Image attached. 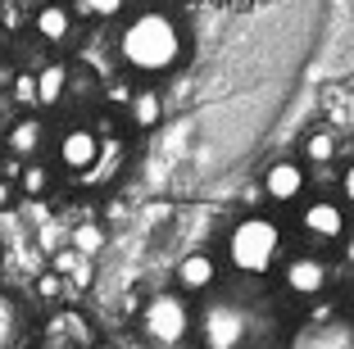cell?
I'll return each instance as SVG.
<instances>
[{
	"instance_id": "6da1fadb",
	"label": "cell",
	"mask_w": 354,
	"mask_h": 349,
	"mask_svg": "<svg viewBox=\"0 0 354 349\" xmlns=\"http://www.w3.org/2000/svg\"><path fill=\"white\" fill-rule=\"evenodd\" d=\"M187 55V32L173 14L164 10H141L123 23L118 32V59L123 68L141 73V77H164L182 64Z\"/></svg>"
},
{
	"instance_id": "5b68a950",
	"label": "cell",
	"mask_w": 354,
	"mask_h": 349,
	"mask_svg": "<svg viewBox=\"0 0 354 349\" xmlns=\"http://www.w3.org/2000/svg\"><path fill=\"white\" fill-rule=\"evenodd\" d=\"M327 286H332V263L323 254H295L281 263V290L291 299H323Z\"/></svg>"
},
{
	"instance_id": "7a4b0ae2",
	"label": "cell",
	"mask_w": 354,
	"mask_h": 349,
	"mask_svg": "<svg viewBox=\"0 0 354 349\" xmlns=\"http://www.w3.org/2000/svg\"><path fill=\"white\" fill-rule=\"evenodd\" d=\"M281 258V223H272L268 214H245L232 223L227 232V263L245 277H263L272 272V263Z\"/></svg>"
},
{
	"instance_id": "7402d4cb",
	"label": "cell",
	"mask_w": 354,
	"mask_h": 349,
	"mask_svg": "<svg viewBox=\"0 0 354 349\" xmlns=\"http://www.w3.org/2000/svg\"><path fill=\"white\" fill-rule=\"evenodd\" d=\"M104 95H109L114 104H123V109H127V100H132V86H127V82H109V91H104Z\"/></svg>"
},
{
	"instance_id": "2e32d148",
	"label": "cell",
	"mask_w": 354,
	"mask_h": 349,
	"mask_svg": "<svg viewBox=\"0 0 354 349\" xmlns=\"http://www.w3.org/2000/svg\"><path fill=\"white\" fill-rule=\"evenodd\" d=\"M50 168L46 164H37V159H32V164H23V173H19V200H41V196H50Z\"/></svg>"
},
{
	"instance_id": "3957f363",
	"label": "cell",
	"mask_w": 354,
	"mask_h": 349,
	"mask_svg": "<svg viewBox=\"0 0 354 349\" xmlns=\"http://www.w3.org/2000/svg\"><path fill=\"white\" fill-rule=\"evenodd\" d=\"M191 331H196V313H191V304L177 290H159V295L146 299V308H141V336L155 349L187 345Z\"/></svg>"
},
{
	"instance_id": "484cf974",
	"label": "cell",
	"mask_w": 354,
	"mask_h": 349,
	"mask_svg": "<svg viewBox=\"0 0 354 349\" xmlns=\"http://www.w3.org/2000/svg\"><path fill=\"white\" fill-rule=\"evenodd\" d=\"M10 82H14V68H10V64H0V91H10Z\"/></svg>"
},
{
	"instance_id": "8992f818",
	"label": "cell",
	"mask_w": 354,
	"mask_h": 349,
	"mask_svg": "<svg viewBox=\"0 0 354 349\" xmlns=\"http://www.w3.org/2000/svg\"><path fill=\"white\" fill-rule=\"evenodd\" d=\"M263 200L268 205H300L304 191H309V168L300 159H272L263 168V182H259Z\"/></svg>"
},
{
	"instance_id": "52a82bcc",
	"label": "cell",
	"mask_w": 354,
	"mask_h": 349,
	"mask_svg": "<svg viewBox=\"0 0 354 349\" xmlns=\"http://www.w3.org/2000/svg\"><path fill=\"white\" fill-rule=\"evenodd\" d=\"M345 227H350V218H345L341 200L318 196V200H309V205H300V232L309 240H318V245H327V240H345Z\"/></svg>"
},
{
	"instance_id": "e0dca14e",
	"label": "cell",
	"mask_w": 354,
	"mask_h": 349,
	"mask_svg": "<svg viewBox=\"0 0 354 349\" xmlns=\"http://www.w3.org/2000/svg\"><path fill=\"white\" fill-rule=\"evenodd\" d=\"M68 10H73V19H118L127 5L123 0H77Z\"/></svg>"
},
{
	"instance_id": "7c38bea8",
	"label": "cell",
	"mask_w": 354,
	"mask_h": 349,
	"mask_svg": "<svg viewBox=\"0 0 354 349\" xmlns=\"http://www.w3.org/2000/svg\"><path fill=\"white\" fill-rule=\"evenodd\" d=\"M73 10L68 5H41V10H32V32L41 37L46 46H64L73 37Z\"/></svg>"
},
{
	"instance_id": "8fae6325",
	"label": "cell",
	"mask_w": 354,
	"mask_h": 349,
	"mask_svg": "<svg viewBox=\"0 0 354 349\" xmlns=\"http://www.w3.org/2000/svg\"><path fill=\"white\" fill-rule=\"evenodd\" d=\"M41 141H46V123L37 118V113L14 118V127L5 132V154H10V159H19V164H32V154L41 150Z\"/></svg>"
},
{
	"instance_id": "5bb4252c",
	"label": "cell",
	"mask_w": 354,
	"mask_h": 349,
	"mask_svg": "<svg viewBox=\"0 0 354 349\" xmlns=\"http://www.w3.org/2000/svg\"><path fill=\"white\" fill-rule=\"evenodd\" d=\"M127 118H132L136 132H150V127L164 118V91H155V86H132V100H127Z\"/></svg>"
},
{
	"instance_id": "30bf717a",
	"label": "cell",
	"mask_w": 354,
	"mask_h": 349,
	"mask_svg": "<svg viewBox=\"0 0 354 349\" xmlns=\"http://www.w3.org/2000/svg\"><path fill=\"white\" fill-rule=\"evenodd\" d=\"M286 349H354V322H345V318L304 322Z\"/></svg>"
},
{
	"instance_id": "4316f807",
	"label": "cell",
	"mask_w": 354,
	"mask_h": 349,
	"mask_svg": "<svg viewBox=\"0 0 354 349\" xmlns=\"http://www.w3.org/2000/svg\"><path fill=\"white\" fill-rule=\"evenodd\" d=\"M0 159H5V150H0Z\"/></svg>"
},
{
	"instance_id": "4fadbf2b",
	"label": "cell",
	"mask_w": 354,
	"mask_h": 349,
	"mask_svg": "<svg viewBox=\"0 0 354 349\" xmlns=\"http://www.w3.org/2000/svg\"><path fill=\"white\" fill-rule=\"evenodd\" d=\"M37 77V109H55V104L68 95V82H73V68L68 64H46Z\"/></svg>"
},
{
	"instance_id": "d6986e66",
	"label": "cell",
	"mask_w": 354,
	"mask_h": 349,
	"mask_svg": "<svg viewBox=\"0 0 354 349\" xmlns=\"http://www.w3.org/2000/svg\"><path fill=\"white\" fill-rule=\"evenodd\" d=\"M10 95L23 104V109H37V77H32V73H14Z\"/></svg>"
},
{
	"instance_id": "277c9868",
	"label": "cell",
	"mask_w": 354,
	"mask_h": 349,
	"mask_svg": "<svg viewBox=\"0 0 354 349\" xmlns=\"http://www.w3.org/2000/svg\"><path fill=\"white\" fill-rule=\"evenodd\" d=\"M196 331H200V349H245L254 336V322L241 299H209Z\"/></svg>"
},
{
	"instance_id": "ac0fdd59",
	"label": "cell",
	"mask_w": 354,
	"mask_h": 349,
	"mask_svg": "<svg viewBox=\"0 0 354 349\" xmlns=\"http://www.w3.org/2000/svg\"><path fill=\"white\" fill-rule=\"evenodd\" d=\"M100 245H104V227H100V223H82V227L73 232V245H68V249L86 258V254H95Z\"/></svg>"
},
{
	"instance_id": "cb8c5ba5",
	"label": "cell",
	"mask_w": 354,
	"mask_h": 349,
	"mask_svg": "<svg viewBox=\"0 0 354 349\" xmlns=\"http://www.w3.org/2000/svg\"><path fill=\"white\" fill-rule=\"evenodd\" d=\"M23 23H28L23 5H5V28H23Z\"/></svg>"
},
{
	"instance_id": "9a60e30c",
	"label": "cell",
	"mask_w": 354,
	"mask_h": 349,
	"mask_svg": "<svg viewBox=\"0 0 354 349\" xmlns=\"http://www.w3.org/2000/svg\"><path fill=\"white\" fill-rule=\"evenodd\" d=\"M300 154L309 159V164H332L336 154H341V136H336L332 127H313V132H304ZM304 159H300V164H304Z\"/></svg>"
},
{
	"instance_id": "ba28073f",
	"label": "cell",
	"mask_w": 354,
	"mask_h": 349,
	"mask_svg": "<svg viewBox=\"0 0 354 349\" xmlns=\"http://www.w3.org/2000/svg\"><path fill=\"white\" fill-rule=\"evenodd\" d=\"M59 168L64 173H91L95 164H100V132H91V127H68V132L59 136Z\"/></svg>"
},
{
	"instance_id": "d4e9b609",
	"label": "cell",
	"mask_w": 354,
	"mask_h": 349,
	"mask_svg": "<svg viewBox=\"0 0 354 349\" xmlns=\"http://www.w3.org/2000/svg\"><path fill=\"white\" fill-rule=\"evenodd\" d=\"M341 258H345V267H354V232H345V240H341Z\"/></svg>"
},
{
	"instance_id": "44dd1931",
	"label": "cell",
	"mask_w": 354,
	"mask_h": 349,
	"mask_svg": "<svg viewBox=\"0 0 354 349\" xmlns=\"http://www.w3.org/2000/svg\"><path fill=\"white\" fill-rule=\"evenodd\" d=\"M14 205H19V186H10V182H0V214H10Z\"/></svg>"
},
{
	"instance_id": "ffe728a7",
	"label": "cell",
	"mask_w": 354,
	"mask_h": 349,
	"mask_svg": "<svg viewBox=\"0 0 354 349\" xmlns=\"http://www.w3.org/2000/svg\"><path fill=\"white\" fill-rule=\"evenodd\" d=\"M37 295H41V299H46V304H55V299H59V295H64V277H55L50 267H46L41 277H37Z\"/></svg>"
},
{
	"instance_id": "9c48e42d",
	"label": "cell",
	"mask_w": 354,
	"mask_h": 349,
	"mask_svg": "<svg viewBox=\"0 0 354 349\" xmlns=\"http://www.w3.org/2000/svg\"><path fill=\"white\" fill-rule=\"evenodd\" d=\"M218 272L223 263L209 249H191V254H182V263H177V295H209V290L218 286Z\"/></svg>"
},
{
	"instance_id": "603a6c76",
	"label": "cell",
	"mask_w": 354,
	"mask_h": 349,
	"mask_svg": "<svg viewBox=\"0 0 354 349\" xmlns=\"http://www.w3.org/2000/svg\"><path fill=\"white\" fill-rule=\"evenodd\" d=\"M341 191H345V205L354 209V159L345 164V173H341Z\"/></svg>"
}]
</instances>
